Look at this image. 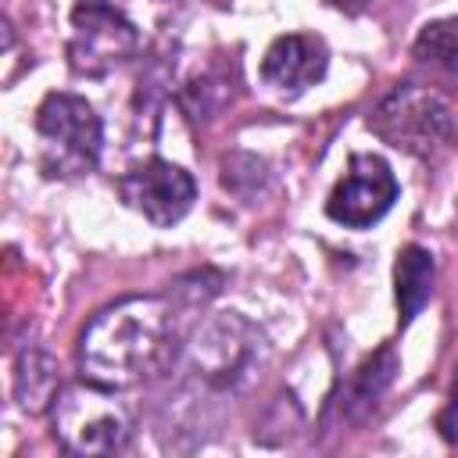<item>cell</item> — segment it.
<instances>
[{
	"label": "cell",
	"instance_id": "cell-1",
	"mask_svg": "<svg viewBox=\"0 0 458 458\" xmlns=\"http://www.w3.org/2000/svg\"><path fill=\"white\" fill-rule=\"evenodd\" d=\"M179 358V304L172 293H136L107 304L79 336V369L86 379L129 390Z\"/></svg>",
	"mask_w": 458,
	"mask_h": 458
},
{
	"label": "cell",
	"instance_id": "cell-2",
	"mask_svg": "<svg viewBox=\"0 0 458 458\" xmlns=\"http://www.w3.org/2000/svg\"><path fill=\"white\" fill-rule=\"evenodd\" d=\"M369 129L411 157H440L458 147V122L440 93L419 82H397L369 114Z\"/></svg>",
	"mask_w": 458,
	"mask_h": 458
},
{
	"label": "cell",
	"instance_id": "cell-3",
	"mask_svg": "<svg viewBox=\"0 0 458 458\" xmlns=\"http://www.w3.org/2000/svg\"><path fill=\"white\" fill-rule=\"evenodd\" d=\"M54 437L72 454H114L132 440V411L118 397V390L100 386L93 379L61 386L50 408Z\"/></svg>",
	"mask_w": 458,
	"mask_h": 458
},
{
	"label": "cell",
	"instance_id": "cell-4",
	"mask_svg": "<svg viewBox=\"0 0 458 458\" xmlns=\"http://www.w3.org/2000/svg\"><path fill=\"white\" fill-rule=\"evenodd\" d=\"M261 354L265 336L240 311H218L204 318L182 347L190 379L208 390H240L258 372Z\"/></svg>",
	"mask_w": 458,
	"mask_h": 458
},
{
	"label": "cell",
	"instance_id": "cell-5",
	"mask_svg": "<svg viewBox=\"0 0 458 458\" xmlns=\"http://www.w3.org/2000/svg\"><path fill=\"white\" fill-rule=\"evenodd\" d=\"M36 136H39V168L50 179H75L97 168L104 125L86 97L75 93H47L36 107Z\"/></svg>",
	"mask_w": 458,
	"mask_h": 458
},
{
	"label": "cell",
	"instance_id": "cell-6",
	"mask_svg": "<svg viewBox=\"0 0 458 458\" xmlns=\"http://www.w3.org/2000/svg\"><path fill=\"white\" fill-rule=\"evenodd\" d=\"M140 50V29L104 0H79L72 11L68 64L82 79H104Z\"/></svg>",
	"mask_w": 458,
	"mask_h": 458
},
{
	"label": "cell",
	"instance_id": "cell-7",
	"mask_svg": "<svg viewBox=\"0 0 458 458\" xmlns=\"http://www.w3.org/2000/svg\"><path fill=\"white\" fill-rule=\"evenodd\" d=\"M118 193L147 222L168 229L193 208L197 182L186 168H179L165 157H147V161H136L132 168H125L118 175Z\"/></svg>",
	"mask_w": 458,
	"mask_h": 458
},
{
	"label": "cell",
	"instance_id": "cell-8",
	"mask_svg": "<svg viewBox=\"0 0 458 458\" xmlns=\"http://www.w3.org/2000/svg\"><path fill=\"white\" fill-rule=\"evenodd\" d=\"M397 200V179L379 154H351L344 179L326 200V215L347 229L376 225Z\"/></svg>",
	"mask_w": 458,
	"mask_h": 458
},
{
	"label": "cell",
	"instance_id": "cell-9",
	"mask_svg": "<svg viewBox=\"0 0 458 458\" xmlns=\"http://www.w3.org/2000/svg\"><path fill=\"white\" fill-rule=\"evenodd\" d=\"M326 64H329V50L318 36L290 32V36L272 39V47L265 50L261 79L272 89L293 97V93H304L308 86H315L326 75Z\"/></svg>",
	"mask_w": 458,
	"mask_h": 458
},
{
	"label": "cell",
	"instance_id": "cell-10",
	"mask_svg": "<svg viewBox=\"0 0 458 458\" xmlns=\"http://www.w3.org/2000/svg\"><path fill=\"white\" fill-rule=\"evenodd\" d=\"M397 369H401V361H397V351H394L390 344H383L376 354H369V358L351 372V379L344 383V394H340V401H336L340 419L361 422V419L376 408V401L386 394V386L394 383Z\"/></svg>",
	"mask_w": 458,
	"mask_h": 458
},
{
	"label": "cell",
	"instance_id": "cell-11",
	"mask_svg": "<svg viewBox=\"0 0 458 458\" xmlns=\"http://www.w3.org/2000/svg\"><path fill=\"white\" fill-rule=\"evenodd\" d=\"M437 286V261L426 247L404 243L394 261V297H397V322L408 326L433 297Z\"/></svg>",
	"mask_w": 458,
	"mask_h": 458
},
{
	"label": "cell",
	"instance_id": "cell-12",
	"mask_svg": "<svg viewBox=\"0 0 458 458\" xmlns=\"http://www.w3.org/2000/svg\"><path fill=\"white\" fill-rule=\"evenodd\" d=\"M61 394V376H57V361L50 358L47 347L29 344L18 361H14V401L21 411L29 415H43L54 408Z\"/></svg>",
	"mask_w": 458,
	"mask_h": 458
},
{
	"label": "cell",
	"instance_id": "cell-13",
	"mask_svg": "<svg viewBox=\"0 0 458 458\" xmlns=\"http://www.w3.org/2000/svg\"><path fill=\"white\" fill-rule=\"evenodd\" d=\"M411 54L444 75H458V18H440L422 25Z\"/></svg>",
	"mask_w": 458,
	"mask_h": 458
},
{
	"label": "cell",
	"instance_id": "cell-14",
	"mask_svg": "<svg viewBox=\"0 0 458 458\" xmlns=\"http://www.w3.org/2000/svg\"><path fill=\"white\" fill-rule=\"evenodd\" d=\"M268 182V172H265V161L254 157V154H243V150H233L225 161H222V186L229 193H236L240 200H254L261 197Z\"/></svg>",
	"mask_w": 458,
	"mask_h": 458
},
{
	"label": "cell",
	"instance_id": "cell-15",
	"mask_svg": "<svg viewBox=\"0 0 458 458\" xmlns=\"http://www.w3.org/2000/svg\"><path fill=\"white\" fill-rule=\"evenodd\" d=\"M233 100V86L225 72H204L200 79H193V86L186 89L182 104L193 118H211L215 111H222Z\"/></svg>",
	"mask_w": 458,
	"mask_h": 458
},
{
	"label": "cell",
	"instance_id": "cell-16",
	"mask_svg": "<svg viewBox=\"0 0 458 458\" xmlns=\"http://www.w3.org/2000/svg\"><path fill=\"white\" fill-rule=\"evenodd\" d=\"M440 429H444V437H447L451 444H458V376H454V394H451V404H447V411L440 415Z\"/></svg>",
	"mask_w": 458,
	"mask_h": 458
},
{
	"label": "cell",
	"instance_id": "cell-17",
	"mask_svg": "<svg viewBox=\"0 0 458 458\" xmlns=\"http://www.w3.org/2000/svg\"><path fill=\"white\" fill-rule=\"evenodd\" d=\"M329 4H333L336 11H344V14H361L372 0H329Z\"/></svg>",
	"mask_w": 458,
	"mask_h": 458
}]
</instances>
